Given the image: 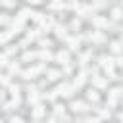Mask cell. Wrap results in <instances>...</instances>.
<instances>
[{"instance_id":"6da1fadb","label":"cell","mask_w":123,"mask_h":123,"mask_svg":"<svg viewBox=\"0 0 123 123\" xmlns=\"http://www.w3.org/2000/svg\"><path fill=\"white\" fill-rule=\"evenodd\" d=\"M56 60H58V62H62V63H67V60H69V54H67L65 50H63V52H58Z\"/></svg>"},{"instance_id":"7a4b0ae2","label":"cell","mask_w":123,"mask_h":123,"mask_svg":"<svg viewBox=\"0 0 123 123\" xmlns=\"http://www.w3.org/2000/svg\"><path fill=\"white\" fill-rule=\"evenodd\" d=\"M71 108H73V111H83V110H85V104H83V102H73Z\"/></svg>"},{"instance_id":"3957f363","label":"cell","mask_w":123,"mask_h":123,"mask_svg":"<svg viewBox=\"0 0 123 123\" xmlns=\"http://www.w3.org/2000/svg\"><path fill=\"white\" fill-rule=\"evenodd\" d=\"M35 56H37V54H33V52H27V54H23V62H29V60H35Z\"/></svg>"},{"instance_id":"277c9868","label":"cell","mask_w":123,"mask_h":123,"mask_svg":"<svg viewBox=\"0 0 123 123\" xmlns=\"http://www.w3.org/2000/svg\"><path fill=\"white\" fill-rule=\"evenodd\" d=\"M8 83H10V75H6V73H4V75H2V85H4V86H8Z\"/></svg>"},{"instance_id":"5b68a950","label":"cell","mask_w":123,"mask_h":123,"mask_svg":"<svg viewBox=\"0 0 123 123\" xmlns=\"http://www.w3.org/2000/svg\"><path fill=\"white\" fill-rule=\"evenodd\" d=\"M88 98H90V100H98V94H96V90H90V92H88Z\"/></svg>"},{"instance_id":"8992f818","label":"cell","mask_w":123,"mask_h":123,"mask_svg":"<svg viewBox=\"0 0 123 123\" xmlns=\"http://www.w3.org/2000/svg\"><path fill=\"white\" fill-rule=\"evenodd\" d=\"M10 123H25V121H23L21 117H12V121H10Z\"/></svg>"},{"instance_id":"52a82bcc","label":"cell","mask_w":123,"mask_h":123,"mask_svg":"<svg viewBox=\"0 0 123 123\" xmlns=\"http://www.w3.org/2000/svg\"><path fill=\"white\" fill-rule=\"evenodd\" d=\"M38 56H40V58H42V60H48V58H50V54H48V52H40V54H38Z\"/></svg>"},{"instance_id":"ba28073f","label":"cell","mask_w":123,"mask_h":123,"mask_svg":"<svg viewBox=\"0 0 123 123\" xmlns=\"http://www.w3.org/2000/svg\"><path fill=\"white\" fill-rule=\"evenodd\" d=\"M58 75H60L58 71H52V73H50V79H58Z\"/></svg>"}]
</instances>
